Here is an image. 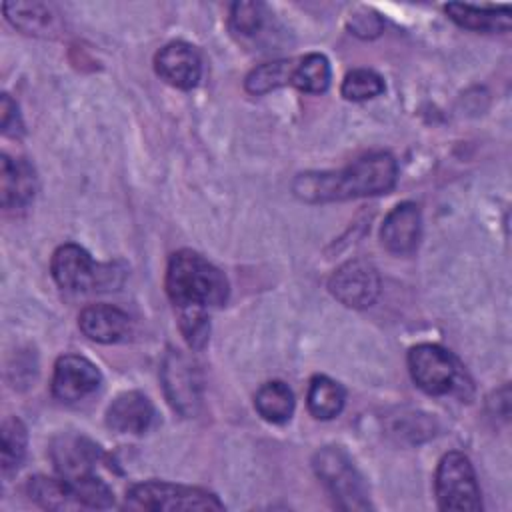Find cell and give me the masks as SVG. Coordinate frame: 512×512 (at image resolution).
<instances>
[{"mask_svg":"<svg viewBox=\"0 0 512 512\" xmlns=\"http://www.w3.org/2000/svg\"><path fill=\"white\" fill-rule=\"evenodd\" d=\"M28 496L40 504L42 508L48 510H70L78 508V502L74 500L70 486L66 480L60 478H50V476H34L26 484Z\"/></svg>","mask_w":512,"mask_h":512,"instance_id":"cell-21","label":"cell"},{"mask_svg":"<svg viewBox=\"0 0 512 512\" xmlns=\"http://www.w3.org/2000/svg\"><path fill=\"white\" fill-rule=\"evenodd\" d=\"M340 92L346 100H354V102L370 100L384 92V80L372 70L358 68L346 74V78L342 80Z\"/></svg>","mask_w":512,"mask_h":512,"instance_id":"cell-27","label":"cell"},{"mask_svg":"<svg viewBox=\"0 0 512 512\" xmlns=\"http://www.w3.org/2000/svg\"><path fill=\"white\" fill-rule=\"evenodd\" d=\"M298 90L310 92V94H320L328 88L330 84V64L324 54H306L294 64L292 72V82Z\"/></svg>","mask_w":512,"mask_h":512,"instance_id":"cell-22","label":"cell"},{"mask_svg":"<svg viewBox=\"0 0 512 512\" xmlns=\"http://www.w3.org/2000/svg\"><path fill=\"white\" fill-rule=\"evenodd\" d=\"M332 296L348 308H368L380 294L378 270L366 260H348L330 278Z\"/></svg>","mask_w":512,"mask_h":512,"instance_id":"cell-9","label":"cell"},{"mask_svg":"<svg viewBox=\"0 0 512 512\" xmlns=\"http://www.w3.org/2000/svg\"><path fill=\"white\" fill-rule=\"evenodd\" d=\"M446 14L462 28L474 32H506L512 26V16L508 6H472L450 2L444 6Z\"/></svg>","mask_w":512,"mask_h":512,"instance_id":"cell-18","label":"cell"},{"mask_svg":"<svg viewBox=\"0 0 512 512\" xmlns=\"http://www.w3.org/2000/svg\"><path fill=\"white\" fill-rule=\"evenodd\" d=\"M126 508L130 510H222L224 504L202 488L170 484V482H142L126 492Z\"/></svg>","mask_w":512,"mask_h":512,"instance_id":"cell-4","label":"cell"},{"mask_svg":"<svg viewBox=\"0 0 512 512\" xmlns=\"http://www.w3.org/2000/svg\"><path fill=\"white\" fill-rule=\"evenodd\" d=\"M396 174V160L386 152H374L336 172L298 174L292 190L304 202L362 198L388 192L396 182Z\"/></svg>","mask_w":512,"mask_h":512,"instance_id":"cell-1","label":"cell"},{"mask_svg":"<svg viewBox=\"0 0 512 512\" xmlns=\"http://www.w3.org/2000/svg\"><path fill=\"white\" fill-rule=\"evenodd\" d=\"M420 210L412 202H402L394 206L384 218L380 238L382 244L394 254H408L416 248L420 240Z\"/></svg>","mask_w":512,"mask_h":512,"instance_id":"cell-15","label":"cell"},{"mask_svg":"<svg viewBox=\"0 0 512 512\" xmlns=\"http://www.w3.org/2000/svg\"><path fill=\"white\" fill-rule=\"evenodd\" d=\"M180 328L188 344L200 348L208 338L206 310H180Z\"/></svg>","mask_w":512,"mask_h":512,"instance_id":"cell-28","label":"cell"},{"mask_svg":"<svg viewBox=\"0 0 512 512\" xmlns=\"http://www.w3.org/2000/svg\"><path fill=\"white\" fill-rule=\"evenodd\" d=\"M266 8L258 2H236L230 10V30L242 42H256L266 28Z\"/></svg>","mask_w":512,"mask_h":512,"instance_id":"cell-23","label":"cell"},{"mask_svg":"<svg viewBox=\"0 0 512 512\" xmlns=\"http://www.w3.org/2000/svg\"><path fill=\"white\" fill-rule=\"evenodd\" d=\"M200 384V374L192 360L178 350H168L162 362V386L172 408L182 416H194L202 402Z\"/></svg>","mask_w":512,"mask_h":512,"instance_id":"cell-8","label":"cell"},{"mask_svg":"<svg viewBox=\"0 0 512 512\" xmlns=\"http://www.w3.org/2000/svg\"><path fill=\"white\" fill-rule=\"evenodd\" d=\"M306 402L314 418L330 420L340 414L344 406V390L336 380L328 376H314L308 386Z\"/></svg>","mask_w":512,"mask_h":512,"instance_id":"cell-20","label":"cell"},{"mask_svg":"<svg viewBox=\"0 0 512 512\" xmlns=\"http://www.w3.org/2000/svg\"><path fill=\"white\" fill-rule=\"evenodd\" d=\"M6 18L24 34L56 36L60 32V14L44 2H6Z\"/></svg>","mask_w":512,"mask_h":512,"instance_id":"cell-17","label":"cell"},{"mask_svg":"<svg viewBox=\"0 0 512 512\" xmlns=\"http://www.w3.org/2000/svg\"><path fill=\"white\" fill-rule=\"evenodd\" d=\"M154 420V406L142 392L130 390L118 394L106 410V424L114 432L142 434Z\"/></svg>","mask_w":512,"mask_h":512,"instance_id":"cell-14","label":"cell"},{"mask_svg":"<svg viewBox=\"0 0 512 512\" xmlns=\"http://www.w3.org/2000/svg\"><path fill=\"white\" fill-rule=\"evenodd\" d=\"M78 326L82 334L100 344L120 342L130 334V316L110 304L86 306L78 316Z\"/></svg>","mask_w":512,"mask_h":512,"instance_id":"cell-13","label":"cell"},{"mask_svg":"<svg viewBox=\"0 0 512 512\" xmlns=\"http://www.w3.org/2000/svg\"><path fill=\"white\" fill-rule=\"evenodd\" d=\"M50 270L56 284L72 292L104 286L112 280V266L94 264L90 254L78 244H62L56 248Z\"/></svg>","mask_w":512,"mask_h":512,"instance_id":"cell-6","label":"cell"},{"mask_svg":"<svg viewBox=\"0 0 512 512\" xmlns=\"http://www.w3.org/2000/svg\"><path fill=\"white\" fill-rule=\"evenodd\" d=\"M36 194L34 168L22 158H0V202L4 208L26 206Z\"/></svg>","mask_w":512,"mask_h":512,"instance_id":"cell-16","label":"cell"},{"mask_svg":"<svg viewBox=\"0 0 512 512\" xmlns=\"http://www.w3.org/2000/svg\"><path fill=\"white\" fill-rule=\"evenodd\" d=\"M66 484L70 486V492H72L74 500L78 502V506L108 508L114 502L112 490L96 474H88V476H82V478L66 480Z\"/></svg>","mask_w":512,"mask_h":512,"instance_id":"cell-26","label":"cell"},{"mask_svg":"<svg viewBox=\"0 0 512 512\" xmlns=\"http://www.w3.org/2000/svg\"><path fill=\"white\" fill-rule=\"evenodd\" d=\"M166 292L178 310H206L226 302L228 280L198 252L180 250L168 262Z\"/></svg>","mask_w":512,"mask_h":512,"instance_id":"cell-2","label":"cell"},{"mask_svg":"<svg viewBox=\"0 0 512 512\" xmlns=\"http://www.w3.org/2000/svg\"><path fill=\"white\" fill-rule=\"evenodd\" d=\"M102 382L100 370L86 358L64 354L54 364L52 392L62 402H76L92 394Z\"/></svg>","mask_w":512,"mask_h":512,"instance_id":"cell-10","label":"cell"},{"mask_svg":"<svg viewBox=\"0 0 512 512\" xmlns=\"http://www.w3.org/2000/svg\"><path fill=\"white\" fill-rule=\"evenodd\" d=\"M410 376L428 394H448L458 382V364L450 352L436 344H418L408 352Z\"/></svg>","mask_w":512,"mask_h":512,"instance_id":"cell-7","label":"cell"},{"mask_svg":"<svg viewBox=\"0 0 512 512\" xmlns=\"http://www.w3.org/2000/svg\"><path fill=\"white\" fill-rule=\"evenodd\" d=\"M436 500L442 510L478 512L482 510L480 488L474 468L462 452H448L442 456L436 468L434 480Z\"/></svg>","mask_w":512,"mask_h":512,"instance_id":"cell-5","label":"cell"},{"mask_svg":"<svg viewBox=\"0 0 512 512\" xmlns=\"http://www.w3.org/2000/svg\"><path fill=\"white\" fill-rule=\"evenodd\" d=\"M156 74L170 86L188 90L194 88L202 74V62L194 46L186 42H170L156 52Z\"/></svg>","mask_w":512,"mask_h":512,"instance_id":"cell-12","label":"cell"},{"mask_svg":"<svg viewBox=\"0 0 512 512\" xmlns=\"http://www.w3.org/2000/svg\"><path fill=\"white\" fill-rule=\"evenodd\" d=\"M294 64L292 60H274V62H266L258 68H254L248 76H246V90L250 94H266L270 90H276L284 84L292 82V72H294Z\"/></svg>","mask_w":512,"mask_h":512,"instance_id":"cell-24","label":"cell"},{"mask_svg":"<svg viewBox=\"0 0 512 512\" xmlns=\"http://www.w3.org/2000/svg\"><path fill=\"white\" fill-rule=\"evenodd\" d=\"M50 458L64 480H74L94 474V466L100 458V448L82 434L66 432L54 438L50 446Z\"/></svg>","mask_w":512,"mask_h":512,"instance_id":"cell-11","label":"cell"},{"mask_svg":"<svg viewBox=\"0 0 512 512\" xmlns=\"http://www.w3.org/2000/svg\"><path fill=\"white\" fill-rule=\"evenodd\" d=\"M0 110H2V132L6 136H20L24 124H22V118L18 114L16 102L8 94H2Z\"/></svg>","mask_w":512,"mask_h":512,"instance_id":"cell-29","label":"cell"},{"mask_svg":"<svg viewBox=\"0 0 512 512\" xmlns=\"http://www.w3.org/2000/svg\"><path fill=\"white\" fill-rule=\"evenodd\" d=\"M26 426L18 418H8L0 432V462L4 474L16 470L26 454Z\"/></svg>","mask_w":512,"mask_h":512,"instance_id":"cell-25","label":"cell"},{"mask_svg":"<svg viewBox=\"0 0 512 512\" xmlns=\"http://www.w3.org/2000/svg\"><path fill=\"white\" fill-rule=\"evenodd\" d=\"M316 476L324 482L334 502L344 510L370 508L368 492L362 476L352 466L350 458L336 446H326L316 452L312 460Z\"/></svg>","mask_w":512,"mask_h":512,"instance_id":"cell-3","label":"cell"},{"mask_svg":"<svg viewBox=\"0 0 512 512\" xmlns=\"http://www.w3.org/2000/svg\"><path fill=\"white\" fill-rule=\"evenodd\" d=\"M254 406L264 420L272 424H282L294 412V394L280 380L266 382L258 388L254 396Z\"/></svg>","mask_w":512,"mask_h":512,"instance_id":"cell-19","label":"cell"}]
</instances>
